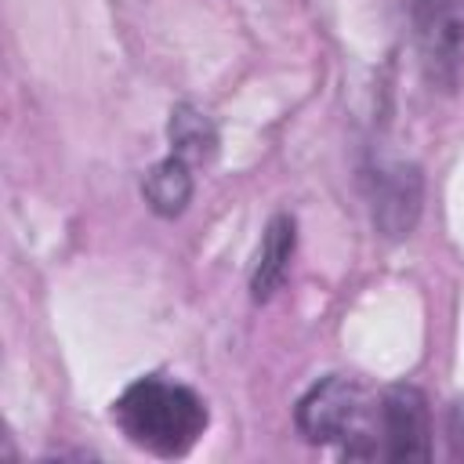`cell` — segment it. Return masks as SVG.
<instances>
[{"label":"cell","mask_w":464,"mask_h":464,"mask_svg":"<svg viewBox=\"0 0 464 464\" xmlns=\"http://www.w3.org/2000/svg\"><path fill=\"white\" fill-rule=\"evenodd\" d=\"M112 420L130 446L156 457H181L199 442L207 428V406L178 381L141 377L112 402Z\"/></svg>","instance_id":"cell-1"},{"label":"cell","mask_w":464,"mask_h":464,"mask_svg":"<svg viewBox=\"0 0 464 464\" xmlns=\"http://www.w3.org/2000/svg\"><path fill=\"white\" fill-rule=\"evenodd\" d=\"M297 428L315 446H337L344 457L377 460L381 399L352 377H323L297 402Z\"/></svg>","instance_id":"cell-2"},{"label":"cell","mask_w":464,"mask_h":464,"mask_svg":"<svg viewBox=\"0 0 464 464\" xmlns=\"http://www.w3.org/2000/svg\"><path fill=\"white\" fill-rule=\"evenodd\" d=\"M413 36L424 80L439 91H457L464 80V0H417Z\"/></svg>","instance_id":"cell-3"},{"label":"cell","mask_w":464,"mask_h":464,"mask_svg":"<svg viewBox=\"0 0 464 464\" xmlns=\"http://www.w3.org/2000/svg\"><path fill=\"white\" fill-rule=\"evenodd\" d=\"M381 460H428L431 457V417L428 402L413 384H395L381 395Z\"/></svg>","instance_id":"cell-4"},{"label":"cell","mask_w":464,"mask_h":464,"mask_svg":"<svg viewBox=\"0 0 464 464\" xmlns=\"http://www.w3.org/2000/svg\"><path fill=\"white\" fill-rule=\"evenodd\" d=\"M420 170L410 163H384L377 170H370V210H373V225L399 239L410 236V228L420 218Z\"/></svg>","instance_id":"cell-5"},{"label":"cell","mask_w":464,"mask_h":464,"mask_svg":"<svg viewBox=\"0 0 464 464\" xmlns=\"http://www.w3.org/2000/svg\"><path fill=\"white\" fill-rule=\"evenodd\" d=\"M294 243H297L294 218H286V214L272 218L268 228H265V236H261L257 261H254V272H250V294H254V301H268L283 286L286 268H290V257H294Z\"/></svg>","instance_id":"cell-6"},{"label":"cell","mask_w":464,"mask_h":464,"mask_svg":"<svg viewBox=\"0 0 464 464\" xmlns=\"http://www.w3.org/2000/svg\"><path fill=\"white\" fill-rule=\"evenodd\" d=\"M145 199L156 214L163 218H178L188 199H192V174H188V160L181 156H167L160 160L149 174H145Z\"/></svg>","instance_id":"cell-7"},{"label":"cell","mask_w":464,"mask_h":464,"mask_svg":"<svg viewBox=\"0 0 464 464\" xmlns=\"http://www.w3.org/2000/svg\"><path fill=\"white\" fill-rule=\"evenodd\" d=\"M170 145H174V156H181L188 163H203L218 149V130L199 109L178 105L170 112Z\"/></svg>","instance_id":"cell-8"},{"label":"cell","mask_w":464,"mask_h":464,"mask_svg":"<svg viewBox=\"0 0 464 464\" xmlns=\"http://www.w3.org/2000/svg\"><path fill=\"white\" fill-rule=\"evenodd\" d=\"M446 442H450V457L464 460V399H457L450 406V417H446Z\"/></svg>","instance_id":"cell-9"}]
</instances>
